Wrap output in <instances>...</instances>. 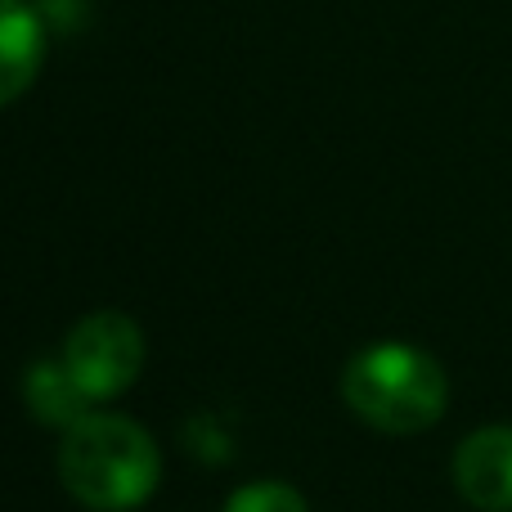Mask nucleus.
<instances>
[{"mask_svg": "<svg viewBox=\"0 0 512 512\" xmlns=\"http://www.w3.org/2000/svg\"><path fill=\"white\" fill-rule=\"evenodd\" d=\"M342 400L355 418L391 436H414L441 423L450 378L441 360L405 342H378L342 369Z\"/></svg>", "mask_w": 512, "mask_h": 512, "instance_id": "2", "label": "nucleus"}, {"mask_svg": "<svg viewBox=\"0 0 512 512\" xmlns=\"http://www.w3.org/2000/svg\"><path fill=\"white\" fill-rule=\"evenodd\" d=\"M63 364L77 378L90 400H113L140 378L144 364V333L135 319L117 310L86 315L63 342Z\"/></svg>", "mask_w": 512, "mask_h": 512, "instance_id": "3", "label": "nucleus"}, {"mask_svg": "<svg viewBox=\"0 0 512 512\" xmlns=\"http://www.w3.org/2000/svg\"><path fill=\"white\" fill-rule=\"evenodd\" d=\"M41 18L54 27H63V32H72V27L81 23V0H41Z\"/></svg>", "mask_w": 512, "mask_h": 512, "instance_id": "8", "label": "nucleus"}, {"mask_svg": "<svg viewBox=\"0 0 512 512\" xmlns=\"http://www.w3.org/2000/svg\"><path fill=\"white\" fill-rule=\"evenodd\" d=\"M225 512H310L306 499L283 481H252V486L234 490Z\"/></svg>", "mask_w": 512, "mask_h": 512, "instance_id": "7", "label": "nucleus"}, {"mask_svg": "<svg viewBox=\"0 0 512 512\" xmlns=\"http://www.w3.org/2000/svg\"><path fill=\"white\" fill-rule=\"evenodd\" d=\"M454 486L477 512H512V427H477L454 450Z\"/></svg>", "mask_w": 512, "mask_h": 512, "instance_id": "4", "label": "nucleus"}, {"mask_svg": "<svg viewBox=\"0 0 512 512\" xmlns=\"http://www.w3.org/2000/svg\"><path fill=\"white\" fill-rule=\"evenodd\" d=\"M23 400H27V409H32L41 423L63 427V432L77 427L81 418L90 414V405H95V400L77 387V378L68 373V364L63 360L32 364V369L23 373Z\"/></svg>", "mask_w": 512, "mask_h": 512, "instance_id": "6", "label": "nucleus"}, {"mask_svg": "<svg viewBox=\"0 0 512 512\" xmlns=\"http://www.w3.org/2000/svg\"><path fill=\"white\" fill-rule=\"evenodd\" d=\"M162 454L140 423L117 414H86L63 432L59 481L90 512H131L158 490Z\"/></svg>", "mask_w": 512, "mask_h": 512, "instance_id": "1", "label": "nucleus"}, {"mask_svg": "<svg viewBox=\"0 0 512 512\" xmlns=\"http://www.w3.org/2000/svg\"><path fill=\"white\" fill-rule=\"evenodd\" d=\"M50 23L27 0H0V108L14 104L45 63Z\"/></svg>", "mask_w": 512, "mask_h": 512, "instance_id": "5", "label": "nucleus"}]
</instances>
